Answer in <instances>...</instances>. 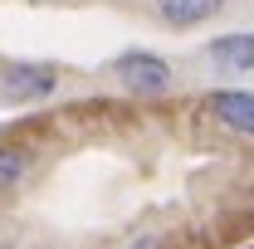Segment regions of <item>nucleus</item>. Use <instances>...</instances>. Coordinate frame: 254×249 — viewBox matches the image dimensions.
I'll list each match as a JSON object with an SVG mask.
<instances>
[{
    "mask_svg": "<svg viewBox=\"0 0 254 249\" xmlns=\"http://www.w3.org/2000/svg\"><path fill=\"white\" fill-rule=\"evenodd\" d=\"M59 88V68L54 63H5L0 68V93L10 103H39Z\"/></svg>",
    "mask_w": 254,
    "mask_h": 249,
    "instance_id": "nucleus-1",
    "label": "nucleus"
},
{
    "mask_svg": "<svg viewBox=\"0 0 254 249\" xmlns=\"http://www.w3.org/2000/svg\"><path fill=\"white\" fill-rule=\"evenodd\" d=\"M113 68H118V78H123L132 93H161V88L171 83V68H166L157 54H142V49H137V54H123Z\"/></svg>",
    "mask_w": 254,
    "mask_h": 249,
    "instance_id": "nucleus-2",
    "label": "nucleus"
},
{
    "mask_svg": "<svg viewBox=\"0 0 254 249\" xmlns=\"http://www.w3.org/2000/svg\"><path fill=\"white\" fill-rule=\"evenodd\" d=\"M210 113H215L230 132L254 137V93H240V88H215V93H210Z\"/></svg>",
    "mask_w": 254,
    "mask_h": 249,
    "instance_id": "nucleus-3",
    "label": "nucleus"
},
{
    "mask_svg": "<svg viewBox=\"0 0 254 249\" xmlns=\"http://www.w3.org/2000/svg\"><path fill=\"white\" fill-rule=\"evenodd\" d=\"M225 0H157V15L166 25H200V20H210L215 10H220Z\"/></svg>",
    "mask_w": 254,
    "mask_h": 249,
    "instance_id": "nucleus-4",
    "label": "nucleus"
},
{
    "mask_svg": "<svg viewBox=\"0 0 254 249\" xmlns=\"http://www.w3.org/2000/svg\"><path fill=\"white\" fill-rule=\"evenodd\" d=\"M210 59L220 68H254V34H220V39H210Z\"/></svg>",
    "mask_w": 254,
    "mask_h": 249,
    "instance_id": "nucleus-5",
    "label": "nucleus"
},
{
    "mask_svg": "<svg viewBox=\"0 0 254 249\" xmlns=\"http://www.w3.org/2000/svg\"><path fill=\"white\" fill-rule=\"evenodd\" d=\"M30 176V152H20V147H0V190L20 186Z\"/></svg>",
    "mask_w": 254,
    "mask_h": 249,
    "instance_id": "nucleus-6",
    "label": "nucleus"
},
{
    "mask_svg": "<svg viewBox=\"0 0 254 249\" xmlns=\"http://www.w3.org/2000/svg\"><path fill=\"white\" fill-rule=\"evenodd\" d=\"M127 249H161V240H157V235H142V240H132Z\"/></svg>",
    "mask_w": 254,
    "mask_h": 249,
    "instance_id": "nucleus-7",
    "label": "nucleus"
}]
</instances>
